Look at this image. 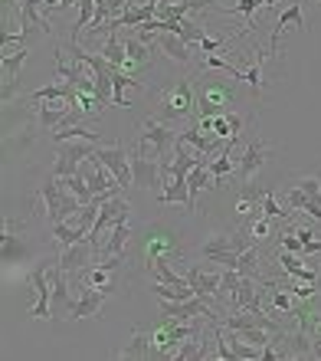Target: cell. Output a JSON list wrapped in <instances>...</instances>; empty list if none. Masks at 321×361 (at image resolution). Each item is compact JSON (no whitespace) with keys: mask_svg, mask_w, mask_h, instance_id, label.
Segmentation results:
<instances>
[{"mask_svg":"<svg viewBox=\"0 0 321 361\" xmlns=\"http://www.w3.org/2000/svg\"><path fill=\"white\" fill-rule=\"evenodd\" d=\"M122 220H128V200H125V194L118 190L115 197H108L102 204V210H99L92 230H89V240L95 243V250L102 247V233H108V230H112L115 224H122Z\"/></svg>","mask_w":321,"mask_h":361,"instance_id":"5","label":"cell"},{"mask_svg":"<svg viewBox=\"0 0 321 361\" xmlns=\"http://www.w3.org/2000/svg\"><path fill=\"white\" fill-rule=\"evenodd\" d=\"M194 105H197V95H194V89H190L187 79H180L174 89H168V92L160 95V122H174V118H187L190 112H194Z\"/></svg>","mask_w":321,"mask_h":361,"instance_id":"3","label":"cell"},{"mask_svg":"<svg viewBox=\"0 0 321 361\" xmlns=\"http://www.w3.org/2000/svg\"><path fill=\"white\" fill-rule=\"evenodd\" d=\"M295 188L305 190V194H308V197H312L315 204L321 207V180L318 178H298V180H295Z\"/></svg>","mask_w":321,"mask_h":361,"instance_id":"36","label":"cell"},{"mask_svg":"<svg viewBox=\"0 0 321 361\" xmlns=\"http://www.w3.org/2000/svg\"><path fill=\"white\" fill-rule=\"evenodd\" d=\"M253 247V233L249 230H233V233H217L200 247V257L207 263H217L223 269H237L239 253Z\"/></svg>","mask_w":321,"mask_h":361,"instance_id":"1","label":"cell"},{"mask_svg":"<svg viewBox=\"0 0 321 361\" xmlns=\"http://www.w3.org/2000/svg\"><path fill=\"white\" fill-rule=\"evenodd\" d=\"M59 269L66 276H82L89 267L99 263V250H95L92 240H82V243H73V247H63V253L56 257Z\"/></svg>","mask_w":321,"mask_h":361,"instance_id":"8","label":"cell"},{"mask_svg":"<svg viewBox=\"0 0 321 361\" xmlns=\"http://www.w3.org/2000/svg\"><path fill=\"white\" fill-rule=\"evenodd\" d=\"M132 178H134V188H144V190H158L160 188V161L158 158H148V154H134L132 158Z\"/></svg>","mask_w":321,"mask_h":361,"instance_id":"11","label":"cell"},{"mask_svg":"<svg viewBox=\"0 0 321 361\" xmlns=\"http://www.w3.org/2000/svg\"><path fill=\"white\" fill-rule=\"evenodd\" d=\"M49 267H53V259H39L33 276H30V286L37 293V305L30 309L33 319H53V279H49Z\"/></svg>","mask_w":321,"mask_h":361,"instance_id":"6","label":"cell"},{"mask_svg":"<svg viewBox=\"0 0 321 361\" xmlns=\"http://www.w3.org/2000/svg\"><path fill=\"white\" fill-rule=\"evenodd\" d=\"M95 158L108 168V171L115 174V180H118V188L128 190L134 188V178H132V158H128V152H125L122 145H95Z\"/></svg>","mask_w":321,"mask_h":361,"instance_id":"7","label":"cell"},{"mask_svg":"<svg viewBox=\"0 0 321 361\" xmlns=\"http://www.w3.org/2000/svg\"><path fill=\"white\" fill-rule=\"evenodd\" d=\"M263 214H265V217H275V220H289V217H292V210H282V207H279V200H275L272 190H265V197H263Z\"/></svg>","mask_w":321,"mask_h":361,"instance_id":"35","label":"cell"},{"mask_svg":"<svg viewBox=\"0 0 321 361\" xmlns=\"http://www.w3.org/2000/svg\"><path fill=\"white\" fill-rule=\"evenodd\" d=\"M177 142H187L190 148H194V152L207 154V158L220 148V138H217V135H213V138H207V135H200V132H197V125H194V128H187V132H180V135H177Z\"/></svg>","mask_w":321,"mask_h":361,"instance_id":"21","label":"cell"},{"mask_svg":"<svg viewBox=\"0 0 321 361\" xmlns=\"http://www.w3.org/2000/svg\"><path fill=\"white\" fill-rule=\"evenodd\" d=\"M118 355H122V358H144V355H151V338L141 335V332H134L132 345H128L125 352H118Z\"/></svg>","mask_w":321,"mask_h":361,"instance_id":"33","label":"cell"},{"mask_svg":"<svg viewBox=\"0 0 321 361\" xmlns=\"http://www.w3.org/2000/svg\"><path fill=\"white\" fill-rule=\"evenodd\" d=\"M282 250H289V253H298L302 257V240H298V233H282Z\"/></svg>","mask_w":321,"mask_h":361,"instance_id":"39","label":"cell"},{"mask_svg":"<svg viewBox=\"0 0 321 361\" xmlns=\"http://www.w3.org/2000/svg\"><path fill=\"white\" fill-rule=\"evenodd\" d=\"M102 56L108 59V63H115L118 69L128 66V49H125V43H122L118 37H115V33H108V37H105V43H102Z\"/></svg>","mask_w":321,"mask_h":361,"instance_id":"25","label":"cell"},{"mask_svg":"<svg viewBox=\"0 0 321 361\" xmlns=\"http://www.w3.org/2000/svg\"><path fill=\"white\" fill-rule=\"evenodd\" d=\"M79 138L99 145V132L85 128V125H66V128H56V132H53V142H56V145L59 142H79Z\"/></svg>","mask_w":321,"mask_h":361,"instance_id":"27","label":"cell"},{"mask_svg":"<svg viewBox=\"0 0 321 361\" xmlns=\"http://www.w3.org/2000/svg\"><path fill=\"white\" fill-rule=\"evenodd\" d=\"M197 47L203 49V53H217V49H220V53H223V47H227V39H223V37H220V39H213V37H203V39H200V43H197Z\"/></svg>","mask_w":321,"mask_h":361,"instance_id":"40","label":"cell"},{"mask_svg":"<svg viewBox=\"0 0 321 361\" xmlns=\"http://www.w3.org/2000/svg\"><path fill=\"white\" fill-rule=\"evenodd\" d=\"M20 20L39 27L43 33H49V23H46V17H43V4H39V0H20Z\"/></svg>","mask_w":321,"mask_h":361,"instance_id":"26","label":"cell"},{"mask_svg":"<svg viewBox=\"0 0 321 361\" xmlns=\"http://www.w3.org/2000/svg\"><path fill=\"white\" fill-rule=\"evenodd\" d=\"M92 17H95V0H79V20H76V27H73V33H69V39L79 43V33L92 23Z\"/></svg>","mask_w":321,"mask_h":361,"instance_id":"32","label":"cell"},{"mask_svg":"<svg viewBox=\"0 0 321 361\" xmlns=\"http://www.w3.org/2000/svg\"><path fill=\"white\" fill-rule=\"evenodd\" d=\"M30 59V49L20 47L13 49V53H4V59H0V66H4V92H0V99L4 102H10L13 95H17V82H20V66Z\"/></svg>","mask_w":321,"mask_h":361,"instance_id":"10","label":"cell"},{"mask_svg":"<svg viewBox=\"0 0 321 361\" xmlns=\"http://www.w3.org/2000/svg\"><path fill=\"white\" fill-rule=\"evenodd\" d=\"M269 220H272V217H265V214H263V217H256L253 224H249V233H253L256 240H265V237H269Z\"/></svg>","mask_w":321,"mask_h":361,"instance_id":"38","label":"cell"},{"mask_svg":"<svg viewBox=\"0 0 321 361\" xmlns=\"http://www.w3.org/2000/svg\"><path fill=\"white\" fill-rule=\"evenodd\" d=\"M174 145H177V132L168 122H160V118L138 122V154L168 161V152H174Z\"/></svg>","mask_w":321,"mask_h":361,"instance_id":"2","label":"cell"},{"mask_svg":"<svg viewBox=\"0 0 321 361\" xmlns=\"http://www.w3.org/2000/svg\"><path fill=\"white\" fill-rule=\"evenodd\" d=\"M263 7V0H237L233 7H227L223 13H243L246 17V30H253V13Z\"/></svg>","mask_w":321,"mask_h":361,"instance_id":"34","label":"cell"},{"mask_svg":"<svg viewBox=\"0 0 321 361\" xmlns=\"http://www.w3.org/2000/svg\"><path fill=\"white\" fill-rule=\"evenodd\" d=\"M227 118H229V125H233V132H243V118H239V115L237 112H227Z\"/></svg>","mask_w":321,"mask_h":361,"instance_id":"41","label":"cell"},{"mask_svg":"<svg viewBox=\"0 0 321 361\" xmlns=\"http://www.w3.org/2000/svg\"><path fill=\"white\" fill-rule=\"evenodd\" d=\"M237 269L243 276H253V279H259V283H269V279H263V276H259V253H256L253 247L249 250H243V253H239V263H237Z\"/></svg>","mask_w":321,"mask_h":361,"instance_id":"30","label":"cell"},{"mask_svg":"<svg viewBox=\"0 0 321 361\" xmlns=\"http://www.w3.org/2000/svg\"><path fill=\"white\" fill-rule=\"evenodd\" d=\"M125 49H128V63H134V66H148V63H151L148 43H144L141 37H128L125 39Z\"/></svg>","mask_w":321,"mask_h":361,"instance_id":"29","label":"cell"},{"mask_svg":"<svg viewBox=\"0 0 321 361\" xmlns=\"http://www.w3.org/2000/svg\"><path fill=\"white\" fill-rule=\"evenodd\" d=\"M170 358H177V361H200V358H207V342H200V335H194V338H187V342H180V348H174V355Z\"/></svg>","mask_w":321,"mask_h":361,"instance_id":"28","label":"cell"},{"mask_svg":"<svg viewBox=\"0 0 321 361\" xmlns=\"http://www.w3.org/2000/svg\"><path fill=\"white\" fill-rule=\"evenodd\" d=\"M256 283H259V279L243 276L237 286V293L229 295V305H233V309H249V312H263V289Z\"/></svg>","mask_w":321,"mask_h":361,"instance_id":"13","label":"cell"},{"mask_svg":"<svg viewBox=\"0 0 321 361\" xmlns=\"http://www.w3.org/2000/svg\"><path fill=\"white\" fill-rule=\"evenodd\" d=\"M92 154H95V142H85V138H79V142H59L53 174L56 178H73V174H79L85 158H92Z\"/></svg>","mask_w":321,"mask_h":361,"instance_id":"4","label":"cell"},{"mask_svg":"<svg viewBox=\"0 0 321 361\" xmlns=\"http://www.w3.org/2000/svg\"><path fill=\"white\" fill-rule=\"evenodd\" d=\"M158 49L168 59L180 63V66H187L190 59H194V56H190V43H187V39H180L177 33H168V30H164V33H158Z\"/></svg>","mask_w":321,"mask_h":361,"instance_id":"17","label":"cell"},{"mask_svg":"<svg viewBox=\"0 0 321 361\" xmlns=\"http://www.w3.org/2000/svg\"><path fill=\"white\" fill-rule=\"evenodd\" d=\"M160 204H184L190 210V188H187V178H174L164 188V194H158Z\"/></svg>","mask_w":321,"mask_h":361,"instance_id":"23","label":"cell"},{"mask_svg":"<svg viewBox=\"0 0 321 361\" xmlns=\"http://www.w3.org/2000/svg\"><path fill=\"white\" fill-rule=\"evenodd\" d=\"M269 158H272V148H269V145H263L259 138H253V142H249V145L243 148V158L237 161V174H239V180H243V184H249V180H253L256 174H259V168H263V164L269 161Z\"/></svg>","mask_w":321,"mask_h":361,"instance_id":"9","label":"cell"},{"mask_svg":"<svg viewBox=\"0 0 321 361\" xmlns=\"http://www.w3.org/2000/svg\"><path fill=\"white\" fill-rule=\"evenodd\" d=\"M49 233H53V240H56L59 247H73V243H82V240H89V233L79 227H73L69 220H63V224H49Z\"/></svg>","mask_w":321,"mask_h":361,"instance_id":"22","label":"cell"},{"mask_svg":"<svg viewBox=\"0 0 321 361\" xmlns=\"http://www.w3.org/2000/svg\"><path fill=\"white\" fill-rule=\"evenodd\" d=\"M0 257H4V263H20V259L30 257V247L17 237V233H10V227H7L4 237H0Z\"/></svg>","mask_w":321,"mask_h":361,"instance_id":"19","label":"cell"},{"mask_svg":"<svg viewBox=\"0 0 321 361\" xmlns=\"http://www.w3.org/2000/svg\"><path fill=\"white\" fill-rule=\"evenodd\" d=\"M154 295H158L160 302H184V299H194L197 295V289L190 283H184V286H168V283H151L148 286Z\"/></svg>","mask_w":321,"mask_h":361,"instance_id":"20","label":"cell"},{"mask_svg":"<svg viewBox=\"0 0 321 361\" xmlns=\"http://www.w3.org/2000/svg\"><path fill=\"white\" fill-rule=\"evenodd\" d=\"M63 194H66V184H63V178L49 174V178L43 180V188H39V197H43V204H46L49 224H63Z\"/></svg>","mask_w":321,"mask_h":361,"instance_id":"12","label":"cell"},{"mask_svg":"<svg viewBox=\"0 0 321 361\" xmlns=\"http://www.w3.org/2000/svg\"><path fill=\"white\" fill-rule=\"evenodd\" d=\"M125 86H141V79L128 76L125 69H118V73H115V105H118V109H128V99H125Z\"/></svg>","mask_w":321,"mask_h":361,"instance_id":"31","label":"cell"},{"mask_svg":"<svg viewBox=\"0 0 321 361\" xmlns=\"http://www.w3.org/2000/svg\"><path fill=\"white\" fill-rule=\"evenodd\" d=\"M76 102H69V99H59V102H37V118H39V128L43 132H53L59 125L66 122L69 109Z\"/></svg>","mask_w":321,"mask_h":361,"instance_id":"15","label":"cell"},{"mask_svg":"<svg viewBox=\"0 0 321 361\" xmlns=\"http://www.w3.org/2000/svg\"><path fill=\"white\" fill-rule=\"evenodd\" d=\"M187 283L197 289L200 299H207V302H210V299H217V295H220V283H223V267L213 269V273H207L203 267H194V269L187 273Z\"/></svg>","mask_w":321,"mask_h":361,"instance_id":"14","label":"cell"},{"mask_svg":"<svg viewBox=\"0 0 321 361\" xmlns=\"http://www.w3.org/2000/svg\"><path fill=\"white\" fill-rule=\"evenodd\" d=\"M82 283H85V289H105V293H112V289H115V286H112V269L102 267V263H95V267L85 269Z\"/></svg>","mask_w":321,"mask_h":361,"instance_id":"24","label":"cell"},{"mask_svg":"<svg viewBox=\"0 0 321 361\" xmlns=\"http://www.w3.org/2000/svg\"><path fill=\"white\" fill-rule=\"evenodd\" d=\"M272 309H279V312H285V315H289V312H292V309H295V305H292V299H289V295H285L282 289H279V286H275V289H272Z\"/></svg>","mask_w":321,"mask_h":361,"instance_id":"37","label":"cell"},{"mask_svg":"<svg viewBox=\"0 0 321 361\" xmlns=\"http://www.w3.org/2000/svg\"><path fill=\"white\" fill-rule=\"evenodd\" d=\"M105 299H108L105 289H85L79 299L69 302V319H89V315H99V309H102Z\"/></svg>","mask_w":321,"mask_h":361,"instance_id":"16","label":"cell"},{"mask_svg":"<svg viewBox=\"0 0 321 361\" xmlns=\"http://www.w3.org/2000/svg\"><path fill=\"white\" fill-rule=\"evenodd\" d=\"M272 4H275V0H263V7H272Z\"/></svg>","mask_w":321,"mask_h":361,"instance_id":"42","label":"cell"},{"mask_svg":"<svg viewBox=\"0 0 321 361\" xmlns=\"http://www.w3.org/2000/svg\"><path fill=\"white\" fill-rule=\"evenodd\" d=\"M295 23H298V27H305V13H302V4H298V0H295L289 10H282L279 23L272 27V37H269V53H272V56H275V47H279V37H282L289 27H295Z\"/></svg>","mask_w":321,"mask_h":361,"instance_id":"18","label":"cell"}]
</instances>
